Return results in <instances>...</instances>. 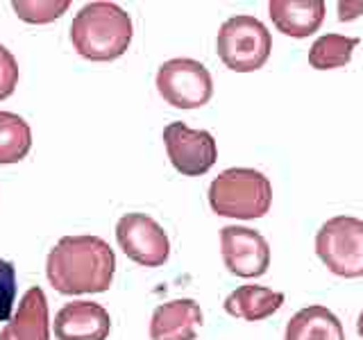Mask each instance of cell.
<instances>
[{"label": "cell", "instance_id": "obj_1", "mask_svg": "<svg viewBox=\"0 0 363 340\" xmlns=\"http://www.w3.org/2000/svg\"><path fill=\"white\" fill-rule=\"evenodd\" d=\"M116 272V254L98 236H64L50 249L45 275L62 295L109 290Z\"/></svg>", "mask_w": 363, "mask_h": 340}, {"label": "cell", "instance_id": "obj_5", "mask_svg": "<svg viewBox=\"0 0 363 340\" xmlns=\"http://www.w3.org/2000/svg\"><path fill=\"white\" fill-rule=\"evenodd\" d=\"M315 254L336 277H363V220L334 215L315 234Z\"/></svg>", "mask_w": 363, "mask_h": 340}, {"label": "cell", "instance_id": "obj_9", "mask_svg": "<svg viewBox=\"0 0 363 340\" xmlns=\"http://www.w3.org/2000/svg\"><path fill=\"white\" fill-rule=\"evenodd\" d=\"M220 254L227 270L243 279L261 277L270 268V245L264 236L250 227H223Z\"/></svg>", "mask_w": 363, "mask_h": 340}, {"label": "cell", "instance_id": "obj_14", "mask_svg": "<svg viewBox=\"0 0 363 340\" xmlns=\"http://www.w3.org/2000/svg\"><path fill=\"white\" fill-rule=\"evenodd\" d=\"M284 300H286L284 293H277L268 286H257V283H245V286H238L230 293V298L225 300V311L238 320L259 322L277 313Z\"/></svg>", "mask_w": 363, "mask_h": 340}, {"label": "cell", "instance_id": "obj_7", "mask_svg": "<svg viewBox=\"0 0 363 340\" xmlns=\"http://www.w3.org/2000/svg\"><path fill=\"white\" fill-rule=\"evenodd\" d=\"M116 241L125 256L145 268L164 266L170 256L164 227L145 213H125L116 225Z\"/></svg>", "mask_w": 363, "mask_h": 340}, {"label": "cell", "instance_id": "obj_15", "mask_svg": "<svg viewBox=\"0 0 363 340\" xmlns=\"http://www.w3.org/2000/svg\"><path fill=\"white\" fill-rule=\"evenodd\" d=\"M284 340H345V332L336 313L313 304L291 317Z\"/></svg>", "mask_w": 363, "mask_h": 340}, {"label": "cell", "instance_id": "obj_22", "mask_svg": "<svg viewBox=\"0 0 363 340\" xmlns=\"http://www.w3.org/2000/svg\"><path fill=\"white\" fill-rule=\"evenodd\" d=\"M357 332H359V336H361V340H363V309H361L359 320H357Z\"/></svg>", "mask_w": 363, "mask_h": 340}, {"label": "cell", "instance_id": "obj_19", "mask_svg": "<svg viewBox=\"0 0 363 340\" xmlns=\"http://www.w3.org/2000/svg\"><path fill=\"white\" fill-rule=\"evenodd\" d=\"M16 300V270L7 259H0V322L11 320Z\"/></svg>", "mask_w": 363, "mask_h": 340}, {"label": "cell", "instance_id": "obj_20", "mask_svg": "<svg viewBox=\"0 0 363 340\" xmlns=\"http://www.w3.org/2000/svg\"><path fill=\"white\" fill-rule=\"evenodd\" d=\"M18 84V64L5 45H0V100H7Z\"/></svg>", "mask_w": 363, "mask_h": 340}, {"label": "cell", "instance_id": "obj_21", "mask_svg": "<svg viewBox=\"0 0 363 340\" xmlns=\"http://www.w3.org/2000/svg\"><path fill=\"white\" fill-rule=\"evenodd\" d=\"M361 14H363V3H347V0L338 3V18L340 21H352Z\"/></svg>", "mask_w": 363, "mask_h": 340}, {"label": "cell", "instance_id": "obj_17", "mask_svg": "<svg viewBox=\"0 0 363 340\" xmlns=\"http://www.w3.org/2000/svg\"><path fill=\"white\" fill-rule=\"evenodd\" d=\"M359 45L357 37H345V34H325L315 39L309 50V64L318 71H332L350 64L352 52Z\"/></svg>", "mask_w": 363, "mask_h": 340}, {"label": "cell", "instance_id": "obj_12", "mask_svg": "<svg viewBox=\"0 0 363 340\" xmlns=\"http://www.w3.org/2000/svg\"><path fill=\"white\" fill-rule=\"evenodd\" d=\"M0 340H50L48 300L43 288H28L18 302L16 315H11L7 327L0 332Z\"/></svg>", "mask_w": 363, "mask_h": 340}, {"label": "cell", "instance_id": "obj_18", "mask_svg": "<svg viewBox=\"0 0 363 340\" xmlns=\"http://www.w3.org/2000/svg\"><path fill=\"white\" fill-rule=\"evenodd\" d=\"M11 7L21 21L30 26H43V23L64 16L66 9L71 7V0H14Z\"/></svg>", "mask_w": 363, "mask_h": 340}, {"label": "cell", "instance_id": "obj_6", "mask_svg": "<svg viewBox=\"0 0 363 340\" xmlns=\"http://www.w3.org/2000/svg\"><path fill=\"white\" fill-rule=\"evenodd\" d=\"M157 91L168 105L177 109H200L213 96V79L204 64L177 57L159 66Z\"/></svg>", "mask_w": 363, "mask_h": 340}, {"label": "cell", "instance_id": "obj_3", "mask_svg": "<svg viewBox=\"0 0 363 340\" xmlns=\"http://www.w3.org/2000/svg\"><path fill=\"white\" fill-rule=\"evenodd\" d=\"M272 204L270 179L255 168H227L209 184V207L236 220L264 218Z\"/></svg>", "mask_w": 363, "mask_h": 340}, {"label": "cell", "instance_id": "obj_8", "mask_svg": "<svg viewBox=\"0 0 363 340\" xmlns=\"http://www.w3.org/2000/svg\"><path fill=\"white\" fill-rule=\"evenodd\" d=\"M164 145L173 168L186 177H200L209 173L218 159L216 139L207 130H193L179 120L166 125Z\"/></svg>", "mask_w": 363, "mask_h": 340}, {"label": "cell", "instance_id": "obj_10", "mask_svg": "<svg viewBox=\"0 0 363 340\" xmlns=\"http://www.w3.org/2000/svg\"><path fill=\"white\" fill-rule=\"evenodd\" d=\"M111 317L98 302H68L55 315L57 340H107Z\"/></svg>", "mask_w": 363, "mask_h": 340}, {"label": "cell", "instance_id": "obj_11", "mask_svg": "<svg viewBox=\"0 0 363 340\" xmlns=\"http://www.w3.org/2000/svg\"><path fill=\"white\" fill-rule=\"evenodd\" d=\"M204 324L202 309L196 300H173L159 304L150 320L152 340H196Z\"/></svg>", "mask_w": 363, "mask_h": 340}, {"label": "cell", "instance_id": "obj_2", "mask_svg": "<svg viewBox=\"0 0 363 340\" xmlns=\"http://www.w3.org/2000/svg\"><path fill=\"white\" fill-rule=\"evenodd\" d=\"M134 37L130 14L116 3H89L71 23V41L89 62H113L128 52Z\"/></svg>", "mask_w": 363, "mask_h": 340}, {"label": "cell", "instance_id": "obj_13", "mask_svg": "<svg viewBox=\"0 0 363 340\" xmlns=\"http://www.w3.org/2000/svg\"><path fill=\"white\" fill-rule=\"evenodd\" d=\"M268 11L281 34L306 39L320 30L327 9L323 0H270Z\"/></svg>", "mask_w": 363, "mask_h": 340}, {"label": "cell", "instance_id": "obj_4", "mask_svg": "<svg viewBox=\"0 0 363 340\" xmlns=\"http://www.w3.org/2000/svg\"><path fill=\"white\" fill-rule=\"evenodd\" d=\"M218 57L220 62L236 73L259 71L268 62L272 50L270 30L255 16H232L218 30Z\"/></svg>", "mask_w": 363, "mask_h": 340}, {"label": "cell", "instance_id": "obj_16", "mask_svg": "<svg viewBox=\"0 0 363 340\" xmlns=\"http://www.w3.org/2000/svg\"><path fill=\"white\" fill-rule=\"evenodd\" d=\"M32 147V130L18 113L0 111V164H18Z\"/></svg>", "mask_w": 363, "mask_h": 340}]
</instances>
